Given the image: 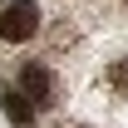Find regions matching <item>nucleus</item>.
<instances>
[{
    "mask_svg": "<svg viewBox=\"0 0 128 128\" xmlns=\"http://www.w3.org/2000/svg\"><path fill=\"white\" fill-rule=\"evenodd\" d=\"M40 30V5L34 0H0V40L5 44H25Z\"/></svg>",
    "mask_w": 128,
    "mask_h": 128,
    "instance_id": "nucleus-1",
    "label": "nucleus"
},
{
    "mask_svg": "<svg viewBox=\"0 0 128 128\" xmlns=\"http://www.w3.org/2000/svg\"><path fill=\"white\" fill-rule=\"evenodd\" d=\"M15 89L25 98H30L34 108H49L54 104V74H49V64L30 59V64H20V74H15Z\"/></svg>",
    "mask_w": 128,
    "mask_h": 128,
    "instance_id": "nucleus-2",
    "label": "nucleus"
},
{
    "mask_svg": "<svg viewBox=\"0 0 128 128\" xmlns=\"http://www.w3.org/2000/svg\"><path fill=\"white\" fill-rule=\"evenodd\" d=\"M0 108L10 113V123H15V128H30V123H34V104L20 94L15 84H10V89H0Z\"/></svg>",
    "mask_w": 128,
    "mask_h": 128,
    "instance_id": "nucleus-3",
    "label": "nucleus"
},
{
    "mask_svg": "<svg viewBox=\"0 0 128 128\" xmlns=\"http://www.w3.org/2000/svg\"><path fill=\"white\" fill-rule=\"evenodd\" d=\"M108 89L128 98V59H113V64H108Z\"/></svg>",
    "mask_w": 128,
    "mask_h": 128,
    "instance_id": "nucleus-4",
    "label": "nucleus"
},
{
    "mask_svg": "<svg viewBox=\"0 0 128 128\" xmlns=\"http://www.w3.org/2000/svg\"><path fill=\"white\" fill-rule=\"evenodd\" d=\"M123 5H128V0H123Z\"/></svg>",
    "mask_w": 128,
    "mask_h": 128,
    "instance_id": "nucleus-5",
    "label": "nucleus"
}]
</instances>
